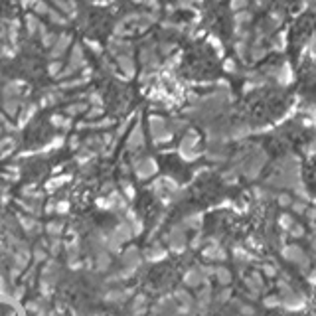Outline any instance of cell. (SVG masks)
<instances>
[{
  "label": "cell",
  "mask_w": 316,
  "mask_h": 316,
  "mask_svg": "<svg viewBox=\"0 0 316 316\" xmlns=\"http://www.w3.org/2000/svg\"><path fill=\"white\" fill-rule=\"evenodd\" d=\"M271 79H273V81H275L279 87H289V85L295 81V71H293L291 63H289V61H285V63H279V65H275Z\"/></svg>",
  "instance_id": "cell-1"
},
{
  "label": "cell",
  "mask_w": 316,
  "mask_h": 316,
  "mask_svg": "<svg viewBox=\"0 0 316 316\" xmlns=\"http://www.w3.org/2000/svg\"><path fill=\"white\" fill-rule=\"evenodd\" d=\"M233 22H235V26H241V28H245V26H249L251 22H253V12L251 10H239V12H235V16H233Z\"/></svg>",
  "instance_id": "cell-2"
},
{
  "label": "cell",
  "mask_w": 316,
  "mask_h": 316,
  "mask_svg": "<svg viewBox=\"0 0 316 316\" xmlns=\"http://www.w3.org/2000/svg\"><path fill=\"white\" fill-rule=\"evenodd\" d=\"M273 52L281 53L287 50V34H283V32H279L277 36H273V40H271V46H269Z\"/></svg>",
  "instance_id": "cell-3"
},
{
  "label": "cell",
  "mask_w": 316,
  "mask_h": 316,
  "mask_svg": "<svg viewBox=\"0 0 316 316\" xmlns=\"http://www.w3.org/2000/svg\"><path fill=\"white\" fill-rule=\"evenodd\" d=\"M305 53H307L313 61H316V36H313V38L309 40V44H307V48H305Z\"/></svg>",
  "instance_id": "cell-4"
},
{
  "label": "cell",
  "mask_w": 316,
  "mask_h": 316,
  "mask_svg": "<svg viewBox=\"0 0 316 316\" xmlns=\"http://www.w3.org/2000/svg\"><path fill=\"white\" fill-rule=\"evenodd\" d=\"M223 69H225L227 73H239V65H237L235 59H225V61H223Z\"/></svg>",
  "instance_id": "cell-5"
},
{
  "label": "cell",
  "mask_w": 316,
  "mask_h": 316,
  "mask_svg": "<svg viewBox=\"0 0 316 316\" xmlns=\"http://www.w3.org/2000/svg\"><path fill=\"white\" fill-rule=\"evenodd\" d=\"M247 6H249V0H231V10H233V12L245 10Z\"/></svg>",
  "instance_id": "cell-6"
},
{
  "label": "cell",
  "mask_w": 316,
  "mask_h": 316,
  "mask_svg": "<svg viewBox=\"0 0 316 316\" xmlns=\"http://www.w3.org/2000/svg\"><path fill=\"white\" fill-rule=\"evenodd\" d=\"M0 316H18V315H16V309H12L10 305H2L0 303Z\"/></svg>",
  "instance_id": "cell-7"
},
{
  "label": "cell",
  "mask_w": 316,
  "mask_h": 316,
  "mask_svg": "<svg viewBox=\"0 0 316 316\" xmlns=\"http://www.w3.org/2000/svg\"><path fill=\"white\" fill-rule=\"evenodd\" d=\"M313 245H315V251H316V239H315V241H313Z\"/></svg>",
  "instance_id": "cell-8"
}]
</instances>
